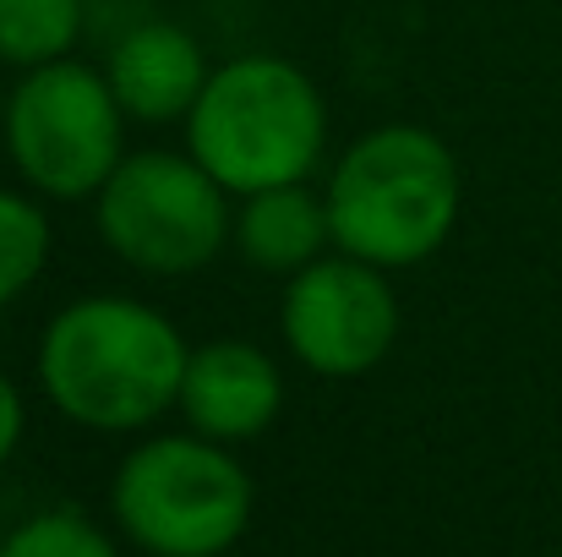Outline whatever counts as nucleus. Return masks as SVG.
<instances>
[{
	"mask_svg": "<svg viewBox=\"0 0 562 557\" xmlns=\"http://www.w3.org/2000/svg\"><path fill=\"white\" fill-rule=\"evenodd\" d=\"M328 224L334 246L376 263V268H415L442 252L459 224V159L426 126H376L328 176Z\"/></svg>",
	"mask_w": 562,
	"mask_h": 557,
	"instance_id": "3",
	"label": "nucleus"
},
{
	"mask_svg": "<svg viewBox=\"0 0 562 557\" xmlns=\"http://www.w3.org/2000/svg\"><path fill=\"white\" fill-rule=\"evenodd\" d=\"M191 432L213 443H251L284 410V377L273 356L251 339H207L196 345L181 377V404Z\"/></svg>",
	"mask_w": 562,
	"mask_h": 557,
	"instance_id": "8",
	"label": "nucleus"
},
{
	"mask_svg": "<svg viewBox=\"0 0 562 557\" xmlns=\"http://www.w3.org/2000/svg\"><path fill=\"white\" fill-rule=\"evenodd\" d=\"M279 328L290 356L317 377H361L398 339V296L387 268L350 252L301 268L279 301Z\"/></svg>",
	"mask_w": 562,
	"mask_h": 557,
	"instance_id": "7",
	"label": "nucleus"
},
{
	"mask_svg": "<svg viewBox=\"0 0 562 557\" xmlns=\"http://www.w3.org/2000/svg\"><path fill=\"white\" fill-rule=\"evenodd\" d=\"M328 143L317 82L284 55H235L207 71L187 115V154L229 197L306 181Z\"/></svg>",
	"mask_w": 562,
	"mask_h": 557,
	"instance_id": "2",
	"label": "nucleus"
},
{
	"mask_svg": "<svg viewBox=\"0 0 562 557\" xmlns=\"http://www.w3.org/2000/svg\"><path fill=\"white\" fill-rule=\"evenodd\" d=\"M0 132H5V88H0Z\"/></svg>",
	"mask_w": 562,
	"mask_h": 557,
	"instance_id": "15",
	"label": "nucleus"
},
{
	"mask_svg": "<svg viewBox=\"0 0 562 557\" xmlns=\"http://www.w3.org/2000/svg\"><path fill=\"white\" fill-rule=\"evenodd\" d=\"M207 71L213 66L202 60V44L181 22H137L132 33L115 38L110 66H104L126 121H143V126L187 121L191 104L207 88Z\"/></svg>",
	"mask_w": 562,
	"mask_h": 557,
	"instance_id": "9",
	"label": "nucleus"
},
{
	"mask_svg": "<svg viewBox=\"0 0 562 557\" xmlns=\"http://www.w3.org/2000/svg\"><path fill=\"white\" fill-rule=\"evenodd\" d=\"M82 38V0H0V66L66 60Z\"/></svg>",
	"mask_w": 562,
	"mask_h": 557,
	"instance_id": "11",
	"label": "nucleus"
},
{
	"mask_svg": "<svg viewBox=\"0 0 562 557\" xmlns=\"http://www.w3.org/2000/svg\"><path fill=\"white\" fill-rule=\"evenodd\" d=\"M44 263H49V213L33 197L0 186V312L33 290Z\"/></svg>",
	"mask_w": 562,
	"mask_h": 557,
	"instance_id": "12",
	"label": "nucleus"
},
{
	"mask_svg": "<svg viewBox=\"0 0 562 557\" xmlns=\"http://www.w3.org/2000/svg\"><path fill=\"white\" fill-rule=\"evenodd\" d=\"M5 159L38 197L82 202L99 197L126 159V110L104 71L82 60H49L5 93Z\"/></svg>",
	"mask_w": 562,
	"mask_h": 557,
	"instance_id": "5",
	"label": "nucleus"
},
{
	"mask_svg": "<svg viewBox=\"0 0 562 557\" xmlns=\"http://www.w3.org/2000/svg\"><path fill=\"white\" fill-rule=\"evenodd\" d=\"M99 235L104 246L154 279L202 274L229 241V191L191 154L143 148L115 165L99 191Z\"/></svg>",
	"mask_w": 562,
	"mask_h": 557,
	"instance_id": "6",
	"label": "nucleus"
},
{
	"mask_svg": "<svg viewBox=\"0 0 562 557\" xmlns=\"http://www.w3.org/2000/svg\"><path fill=\"white\" fill-rule=\"evenodd\" d=\"M22 426H27V404H22V388L0 371V465L16 454L22 443Z\"/></svg>",
	"mask_w": 562,
	"mask_h": 557,
	"instance_id": "14",
	"label": "nucleus"
},
{
	"mask_svg": "<svg viewBox=\"0 0 562 557\" xmlns=\"http://www.w3.org/2000/svg\"><path fill=\"white\" fill-rule=\"evenodd\" d=\"M0 557H121V547L77 509H44L22 520L5 542Z\"/></svg>",
	"mask_w": 562,
	"mask_h": 557,
	"instance_id": "13",
	"label": "nucleus"
},
{
	"mask_svg": "<svg viewBox=\"0 0 562 557\" xmlns=\"http://www.w3.org/2000/svg\"><path fill=\"white\" fill-rule=\"evenodd\" d=\"M235 246H240V257H246L257 274H284V279H295L301 268H312V263L334 246L328 197H317L306 181L240 197Z\"/></svg>",
	"mask_w": 562,
	"mask_h": 557,
	"instance_id": "10",
	"label": "nucleus"
},
{
	"mask_svg": "<svg viewBox=\"0 0 562 557\" xmlns=\"http://www.w3.org/2000/svg\"><path fill=\"white\" fill-rule=\"evenodd\" d=\"M110 509L148 557H224L251 525V476L229 443L159 432L121 459Z\"/></svg>",
	"mask_w": 562,
	"mask_h": 557,
	"instance_id": "4",
	"label": "nucleus"
},
{
	"mask_svg": "<svg viewBox=\"0 0 562 557\" xmlns=\"http://www.w3.org/2000/svg\"><path fill=\"white\" fill-rule=\"evenodd\" d=\"M181 328L132 296H77L38 334L44 399L88 432H143L181 404Z\"/></svg>",
	"mask_w": 562,
	"mask_h": 557,
	"instance_id": "1",
	"label": "nucleus"
}]
</instances>
